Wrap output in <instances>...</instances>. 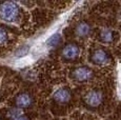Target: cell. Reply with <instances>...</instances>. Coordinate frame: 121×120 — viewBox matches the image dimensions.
<instances>
[{"label":"cell","instance_id":"obj_1","mask_svg":"<svg viewBox=\"0 0 121 120\" xmlns=\"http://www.w3.org/2000/svg\"><path fill=\"white\" fill-rule=\"evenodd\" d=\"M19 16V6L12 1L0 3V19L5 22H14Z\"/></svg>","mask_w":121,"mask_h":120},{"label":"cell","instance_id":"obj_2","mask_svg":"<svg viewBox=\"0 0 121 120\" xmlns=\"http://www.w3.org/2000/svg\"><path fill=\"white\" fill-rule=\"evenodd\" d=\"M104 100L103 93L99 90H91L84 96V102L90 107H98Z\"/></svg>","mask_w":121,"mask_h":120},{"label":"cell","instance_id":"obj_3","mask_svg":"<svg viewBox=\"0 0 121 120\" xmlns=\"http://www.w3.org/2000/svg\"><path fill=\"white\" fill-rule=\"evenodd\" d=\"M72 77L78 82H87L94 77V72L88 66H78L72 72Z\"/></svg>","mask_w":121,"mask_h":120},{"label":"cell","instance_id":"obj_4","mask_svg":"<svg viewBox=\"0 0 121 120\" xmlns=\"http://www.w3.org/2000/svg\"><path fill=\"white\" fill-rule=\"evenodd\" d=\"M111 56L103 48H97L91 55V61L96 65H105L110 62Z\"/></svg>","mask_w":121,"mask_h":120},{"label":"cell","instance_id":"obj_5","mask_svg":"<svg viewBox=\"0 0 121 120\" xmlns=\"http://www.w3.org/2000/svg\"><path fill=\"white\" fill-rule=\"evenodd\" d=\"M80 55V48L76 43H69L62 48V57L66 60H75Z\"/></svg>","mask_w":121,"mask_h":120},{"label":"cell","instance_id":"obj_6","mask_svg":"<svg viewBox=\"0 0 121 120\" xmlns=\"http://www.w3.org/2000/svg\"><path fill=\"white\" fill-rule=\"evenodd\" d=\"M71 92L69 90L65 89V87H59L58 90H56L53 94V98L55 101H57L58 103H66L71 100Z\"/></svg>","mask_w":121,"mask_h":120},{"label":"cell","instance_id":"obj_7","mask_svg":"<svg viewBox=\"0 0 121 120\" xmlns=\"http://www.w3.org/2000/svg\"><path fill=\"white\" fill-rule=\"evenodd\" d=\"M32 102H33V98L27 93H21L16 97V105L19 108H26L31 107Z\"/></svg>","mask_w":121,"mask_h":120},{"label":"cell","instance_id":"obj_8","mask_svg":"<svg viewBox=\"0 0 121 120\" xmlns=\"http://www.w3.org/2000/svg\"><path fill=\"white\" fill-rule=\"evenodd\" d=\"M91 31H92V27H91L90 23H87L86 21L79 22L75 29L76 35H77L79 38H86L91 34Z\"/></svg>","mask_w":121,"mask_h":120},{"label":"cell","instance_id":"obj_9","mask_svg":"<svg viewBox=\"0 0 121 120\" xmlns=\"http://www.w3.org/2000/svg\"><path fill=\"white\" fill-rule=\"evenodd\" d=\"M99 39L103 43H112L115 41V33L110 29H102L99 34Z\"/></svg>","mask_w":121,"mask_h":120},{"label":"cell","instance_id":"obj_10","mask_svg":"<svg viewBox=\"0 0 121 120\" xmlns=\"http://www.w3.org/2000/svg\"><path fill=\"white\" fill-rule=\"evenodd\" d=\"M62 42V36L60 33H55L53 34L50 38L46 40V45L51 48H55L57 47L60 43Z\"/></svg>","mask_w":121,"mask_h":120},{"label":"cell","instance_id":"obj_11","mask_svg":"<svg viewBox=\"0 0 121 120\" xmlns=\"http://www.w3.org/2000/svg\"><path fill=\"white\" fill-rule=\"evenodd\" d=\"M30 52V47L27 44L21 45L20 47H18L17 50L15 51V56L18 57V58H22V57L26 56Z\"/></svg>","mask_w":121,"mask_h":120},{"label":"cell","instance_id":"obj_12","mask_svg":"<svg viewBox=\"0 0 121 120\" xmlns=\"http://www.w3.org/2000/svg\"><path fill=\"white\" fill-rule=\"evenodd\" d=\"M20 115H22V113H21V111H20L19 108H11V110L9 111V113H8V116H9V118H10L11 120L17 118V117H19Z\"/></svg>","mask_w":121,"mask_h":120},{"label":"cell","instance_id":"obj_13","mask_svg":"<svg viewBox=\"0 0 121 120\" xmlns=\"http://www.w3.org/2000/svg\"><path fill=\"white\" fill-rule=\"evenodd\" d=\"M9 39V35L8 32H6L5 29H3L2 26H0V44H3L8 41Z\"/></svg>","mask_w":121,"mask_h":120},{"label":"cell","instance_id":"obj_14","mask_svg":"<svg viewBox=\"0 0 121 120\" xmlns=\"http://www.w3.org/2000/svg\"><path fill=\"white\" fill-rule=\"evenodd\" d=\"M13 120H30L29 118H27L25 115H20L19 117H17V118H15V119H13Z\"/></svg>","mask_w":121,"mask_h":120}]
</instances>
